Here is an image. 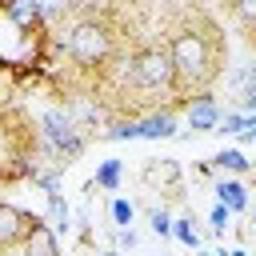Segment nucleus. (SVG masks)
I'll use <instances>...</instances> for the list:
<instances>
[{
	"label": "nucleus",
	"mask_w": 256,
	"mask_h": 256,
	"mask_svg": "<svg viewBox=\"0 0 256 256\" xmlns=\"http://www.w3.org/2000/svg\"><path fill=\"white\" fill-rule=\"evenodd\" d=\"M168 56L176 64V84H180L184 100L196 92H208V84L220 76V48H216L208 20H188V24L172 28Z\"/></svg>",
	"instance_id": "nucleus-1"
},
{
	"label": "nucleus",
	"mask_w": 256,
	"mask_h": 256,
	"mask_svg": "<svg viewBox=\"0 0 256 256\" xmlns=\"http://www.w3.org/2000/svg\"><path fill=\"white\" fill-rule=\"evenodd\" d=\"M60 48H64V56L76 64V68H84V72H104L116 56H120V44H116V28L108 24V20H100V16H80V20H72L68 24V36L60 40Z\"/></svg>",
	"instance_id": "nucleus-2"
},
{
	"label": "nucleus",
	"mask_w": 256,
	"mask_h": 256,
	"mask_svg": "<svg viewBox=\"0 0 256 256\" xmlns=\"http://www.w3.org/2000/svg\"><path fill=\"white\" fill-rule=\"evenodd\" d=\"M40 144H44V152L52 156V164H72V160L88 148V136H84V128L72 120L68 108H44V112H40Z\"/></svg>",
	"instance_id": "nucleus-3"
},
{
	"label": "nucleus",
	"mask_w": 256,
	"mask_h": 256,
	"mask_svg": "<svg viewBox=\"0 0 256 256\" xmlns=\"http://www.w3.org/2000/svg\"><path fill=\"white\" fill-rule=\"evenodd\" d=\"M136 64V92H152V96H180L176 84V64L168 56V44H140L132 52Z\"/></svg>",
	"instance_id": "nucleus-4"
},
{
	"label": "nucleus",
	"mask_w": 256,
	"mask_h": 256,
	"mask_svg": "<svg viewBox=\"0 0 256 256\" xmlns=\"http://www.w3.org/2000/svg\"><path fill=\"white\" fill-rule=\"evenodd\" d=\"M36 224H40V216L24 212V208H20V204H12V200H0V252H8V248H16V244H24V236H28Z\"/></svg>",
	"instance_id": "nucleus-5"
},
{
	"label": "nucleus",
	"mask_w": 256,
	"mask_h": 256,
	"mask_svg": "<svg viewBox=\"0 0 256 256\" xmlns=\"http://www.w3.org/2000/svg\"><path fill=\"white\" fill-rule=\"evenodd\" d=\"M220 104H216V96L212 92H196V96H188L184 100V124L192 128V132H216L220 128Z\"/></svg>",
	"instance_id": "nucleus-6"
},
{
	"label": "nucleus",
	"mask_w": 256,
	"mask_h": 256,
	"mask_svg": "<svg viewBox=\"0 0 256 256\" xmlns=\"http://www.w3.org/2000/svg\"><path fill=\"white\" fill-rule=\"evenodd\" d=\"M176 132H180V120H176L172 104H168V108H156V112H144V116H140V140H172Z\"/></svg>",
	"instance_id": "nucleus-7"
},
{
	"label": "nucleus",
	"mask_w": 256,
	"mask_h": 256,
	"mask_svg": "<svg viewBox=\"0 0 256 256\" xmlns=\"http://www.w3.org/2000/svg\"><path fill=\"white\" fill-rule=\"evenodd\" d=\"M20 256H60V244H56V228L48 224V220H40L28 236H24V244H20Z\"/></svg>",
	"instance_id": "nucleus-8"
},
{
	"label": "nucleus",
	"mask_w": 256,
	"mask_h": 256,
	"mask_svg": "<svg viewBox=\"0 0 256 256\" xmlns=\"http://www.w3.org/2000/svg\"><path fill=\"white\" fill-rule=\"evenodd\" d=\"M212 192H216V204L232 208V216H236V212H248V184H244L240 176H220Z\"/></svg>",
	"instance_id": "nucleus-9"
},
{
	"label": "nucleus",
	"mask_w": 256,
	"mask_h": 256,
	"mask_svg": "<svg viewBox=\"0 0 256 256\" xmlns=\"http://www.w3.org/2000/svg\"><path fill=\"white\" fill-rule=\"evenodd\" d=\"M144 180L148 184H164L168 192H180V164L176 160H148L144 164Z\"/></svg>",
	"instance_id": "nucleus-10"
},
{
	"label": "nucleus",
	"mask_w": 256,
	"mask_h": 256,
	"mask_svg": "<svg viewBox=\"0 0 256 256\" xmlns=\"http://www.w3.org/2000/svg\"><path fill=\"white\" fill-rule=\"evenodd\" d=\"M120 180H124V160L108 156V160H100V164H96L92 188H100V192H116V188H120Z\"/></svg>",
	"instance_id": "nucleus-11"
},
{
	"label": "nucleus",
	"mask_w": 256,
	"mask_h": 256,
	"mask_svg": "<svg viewBox=\"0 0 256 256\" xmlns=\"http://www.w3.org/2000/svg\"><path fill=\"white\" fill-rule=\"evenodd\" d=\"M212 168H220L224 176H244V172L252 168V160H248L240 148H220V152L212 156Z\"/></svg>",
	"instance_id": "nucleus-12"
},
{
	"label": "nucleus",
	"mask_w": 256,
	"mask_h": 256,
	"mask_svg": "<svg viewBox=\"0 0 256 256\" xmlns=\"http://www.w3.org/2000/svg\"><path fill=\"white\" fill-rule=\"evenodd\" d=\"M104 140H140V116H116L100 132Z\"/></svg>",
	"instance_id": "nucleus-13"
},
{
	"label": "nucleus",
	"mask_w": 256,
	"mask_h": 256,
	"mask_svg": "<svg viewBox=\"0 0 256 256\" xmlns=\"http://www.w3.org/2000/svg\"><path fill=\"white\" fill-rule=\"evenodd\" d=\"M48 216H52V228L56 232H68L72 228V212H68V204H64L60 192H48Z\"/></svg>",
	"instance_id": "nucleus-14"
},
{
	"label": "nucleus",
	"mask_w": 256,
	"mask_h": 256,
	"mask_svg": "<svg viewBox=\"0 0 256 256\" xmlns=\"http://www.w3.org/2000/svg\"><path fill=\"white\" fill-rule=\"evenodd\" d=\"M108 216H112L116 228H132V220H136V204L124 200V196H116V200L108 204Z\"/></svg>",
	"instance_id": "nucleus-15"
},
{
	"label": "nucleus",
	"mask_w": 256,
	"mask_h": 256,
	"mask_svg": "<svg viewBox=\"0 0 256 256\" xmlns=\"http://www.w3.org/2000/svg\"><path fill=\"white\" fill-rule=\"evenodd\" d=\"M228 12L236 16V24H244L248 32H256V0H228Z\"/></svg>",
	"instance_id": "nucleus-16"
},
{
	"label": "nucleus",
	"mask_w": 256,
	"mask_h": 256,
	"mask_svg": "<svg viewBox=\"0 0 256 256\" xmlns=\"http://www.w3.org/2000/svg\"><path fill=\"white\" fill-rule=\"evenodd\" d=\"M172 236H176L184 248H200V232L192 228V220H188V216H180V220L172 224Z\"/></svg>",
	"instance_id": "nucleus-17"
},
{
	"label": "nucleus",
	"mask_w": 256,
	"mask_h": 256,
	"mask_svg": "<svg viewBox=\"0 0 256 256\" xmlns=\"http://www.w3.org/2000/svg\"><path fill=\"white\" fill-rule=\"evenodd\" d=\"M208 224H212V232H228L232 228V208H224V204H212V212H208Z\"/></svg>",
	"instance_id": "nucleus-18"
},
{
	"label": "nucleus",
	"mask_w": 256,
	"mask_h": 256,
	"mask_svg": "<svg viewBox=\"0 0 256 256\" xmlns=\"http://www.w3.org/2000/svg\"><path fill=\"white\" fill-rule=\"evenodd\" d=\"M172 224H176V220H172L164 208H152V212H148V228H152L156 236H172Z\"/></svg>",
	"instance_id": "nucleus-19"
},
{
	"label": "nucleus",
	"mask_w": 256,
	"mask_h": 256,
	"mask_svg": "<svg viewBox=\"0 0 256 256\" xmlns=\"http://www.w3.org/2000/svg\"><path fill=\"white\" fill-rule=\"evenodd\" d=\"M236 140H240V144H252V140H256V112H244V128H240Z\"/></svg>",
	"instance_id": "nucleus-20"
},
{
	"label": "nucleus",
	"mask_w": 256,
	"mask_h": 256,
	"mask_svg": "<svg viewBox=\"0 0 256 256\" xmlns=\"http://www.w3.org/2000/svg\"><path fill=\"white\" fill-rule=\"evenodd\" d=\"M116 240H120L124 248H132V244H136V232H132V228H116Z\"/></svg>",
	"instance_id": "nucleus-21"
},
{
	"label": "nucleus",
	"mask_w": 256,
	"mask_h": 256,
	"mask_svg": "<svg viewBox=\"0 0 256 256\" xmlns=\"http://www.w3.org/2000/svg\"><path fill=\"white\" fill-rule=\"evenodd\" d=\"M240 112H256V92H244V104H240Z\"/></svg>",
	"instance_id": "nucleus-22"
},
{
	"label": "nucleus",
	"mask_w": 256,
	"mask_h": 256,
	"mask_svg": "<svg viewBox=\"0 0 256 256\" xmlns=\"http://www.w3.org/2000/svg\"><path fill=\"white\" fill-rule=\"evenodd\" d=\"M228 256H248V252H244V248H232V252H228Z\"/></svg>",
	"instance_id": "nucleus-23"
},
{
	"label": "nucleus",
	"mask_w": 256,
	"mask_h": 256,
	"mask_svg": "<svg viewBox=\"0 0 256 256\" xmlns=\"http://www.w3.org/2000/svg\"><path fill=\"white\" fill-rule=\"evenodd\" d=\"M196 256H216V252H196Z\"/></svg>",
	"instance_id": "nucleus-24"
},
{
	"label": "nucleus",
	"mask_w": 256,
	"mask_h": 256,
	"mask_svg": "<svg viewBox=\"0 0 256 256\" xmlns=\"http://www.w3.org/2000/svg\"><path fill=\"white\" fill-rule=\"evenodd\" d=\"M100 256H116V252H100Z\"/></svg>",
	"instance_id": "nucleus-25"
}]
</instances>
